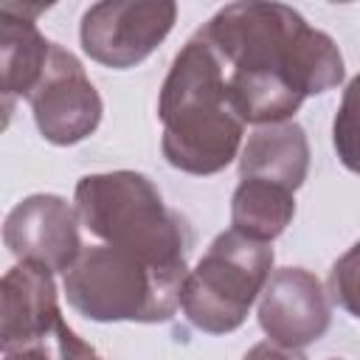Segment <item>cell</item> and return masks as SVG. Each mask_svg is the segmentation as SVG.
<instances>
[{
  "label": "cell",
  "mask_w": 360,
  "mask_h": 360,
  "mask_svg": "<svg viewBox=\"0 0 360 360\" xmlns=\"http://www.w3.org/2000/svg\"><path fill=\"white\" fill-rule=\"evenodd\" d=\"M295 217V191L259 180L242 177L231 197V228L256 242H273L287 231Z\"/></svg>",
  "instance_id": "cell-13"
},
{
  "label": "cell",
  "mask_w": 360,
  "mask_h": 360,
  "mask_svg": "<svg viewBox=\"0 0 360 360\" xmlns=\"http://www.w3.org/2000/svg\"><path fill=\"white\" fill-rule=\"evenodd\" d=\"M332 323L329 295L321 278L304 267H278L259 295V326L284 349H304Z\"/></svg>",
  "instance_id": "cell-9"
},
{
  "label": "cell",
  "mask_w": 360,
  "mask_h": 360,
  "mask_svg": "<svg viewBox=\"0 0 360 360\" xmlns=\"http://www.w3.org/2000/svg\"><path fill=\"white\" fill-rule=\"evenodd\" d=\"M188 273L166 270L112 245H90L65 273V298L87 321L160 323L180 307Z\"/></svg>",
  "instance_id": "cell-4"
},
{
  "label": "cell",
  "mask_w": 360,
  "mask_h": 360,
  "mask_svg": "<svg viewBox=\"0 0 360 360\" xmlns=\"http://www.w3.org/2000/svg\"><path fill=\"white\" fill-rule=\"evenodd\" d=\"M332 360H340V357H332Z\"/></svg>",
  "instance_id": "cell-19"
},
{
  "label": "cell",
  "mask_w": 360,
  "mask_h": 360,
  "mask_svg": "<svg viewBox=\"0 0 360 360\" xmlns=\"http://www.w3.org/2000/svg\"><path fill=\"white\" fill-rule=\"evenodd\" d=\"M73 202L82 225L104 245L124 248L146 262L188 273L191 228L163 202L158 186L132 169L84 174Z\"/></svg>",
  "instance_id": "cell-3"
},
{
  "label": "cell",
  "mask_w": 360,
  "mask_h": 360,
  "mask_svg": "<svg viewBox=\"0 0 360 360\" xmlns=\"http://www.w3.org/2000/svg\"><path fill=\"white\" fill-rule=\"evenodd\" d=\"M53 346H56V357L59 360H101L96 354V349L90 343H84L68 323H62L53 335Z\"/></svg>",
  "instance_id": "cell-16"
},
{
  "label": "cell",
  "mask_w": 360,
  "mask_h": 360,
  "mask_svg": "<svg viewBox=\"0 0 360 360\" xmlns=\"http://www.w3.org/2000/svg\"><path fill=\"white\" fill-rule=\"evenodd\" d=\"M160 152L169 166L208 177L242 152L245 121L231 101L228 73L217 51L197 34L174 56L160 96Z\"/></svg>",
  "instance_id": "cell-2"
},
{
  "label": "cell",
  "mask_w": 360,
  "mask_h": 360,
  "mask_svg": "<svg viewBox=\"0 0 360 360\" xmlns=\"http://www.w3.org/2000/svg\"><path fill=\"white\" fill-rule=\"evenodd\" d=\"M0 346L20 349L31 343H45L65 323L53 273L34 264L17 262L6 270L0 281Z\"/></svg>",
  "instance_id": "cell-10"
},
{
  "label": "cell",
  "mask_w": 360,
  "mask_h": 360,
  "mask_svg": "<svg viewBox=\"0 0 360 360\" xmlns=\"http://www.w3.org/2000/svg\"><path fill=\"white\" fill-rule=\"evenodd\" d=\"M329 295L332 301L346 309L352 318L360 321V242H354L329 273Z\"/></svg>",
  "instance_id": "cell-15"
},
{
  "label": "cell",
  "mask_w": 360,
  "mask_h": 360,
  "mask_svg": "<svg viewBox=\"0 0 360 360\" xmlns=\"http://www.w3.org/2000/svg\"><path fill=\"white\" fill-rule=\"evenodd\" d=\"M332 143L338 160L349 172L360 174V73L349 79L340 96V107L332 121Z\"/></svg>",
  "instance_id": "cell-14"
},
{
  "label": "cell",
  "mask_w": 360,
  "mask_h": 360,
  "mask_svg": "<svg viewBox=\"0 0 360 360\" xmlns=\"http://www.w3.org/2000/svg\"><path fill=\"white\" fill-rule=\"evenodd\" d=\"M309 174V141L301 124L256 127L239 152V177H259L298 191Z\"/></svg>",
  "instance_id": "cell-12"
},
{
  "label": "cell",
  "mask_w": 360,
  "mask_h": 360,
  "mask_svg": "<svg viewBox=\"0 0 360 360\" xmlns=\"http://www.w3.org/2000/svg\"><path fill=\"white\" fill-rule=\"evenodd\" d=\"M242 360H307L298 349H284L273 340H264V343H256L253 349H248V354Z\"/></svg>",
  "instance_id": "cell-17"
},
{
  "label": "cell",
  "mask_w": 360,
  "mask_h": 360,
  "mask_svg": "<svg viewBox=\"0 0 360 360\" xmlns=\"http://www.w3.org/2000/svg\"><path fill=\"white\" fill-rule=\"evenodd\" d=\"M172 0H104L93 3L79 25L82 51L112 70L141 65L174 28Z\"/></svg>",
  "instance_id": "cell-6"
},
{
  "label": "cell",
  "mask_w": 360,
  "mask_h": 360,
  "mask_svg": "<svg viewBox=\"0 0 360 360\" xmlns=\"http://www.w3.org/2000/svg\"><path fill=\"white\" fill-rule=\"evenodd\" d=\"M28 104L39 135L53 146H73L90 138L104 112L101 96L82 62L56 42Z\"/></svg>",
  "instance_id": "cell-7"
},
{
  "label": "cell",
  "mask_w": 360,
  "mask_h": 360,
  "mask_svg": "<svg viewBox=\"0 0 360 360\" xmlns=\"http://www.w3.org/2000/svg\"><path fill=\"white\" fill-rule=\"evenodd\" d=\"M228 73V93L245 124L292 121L304 98L343 82L338 42L284 3H231L200 31Z\"/></svg>",
  "instance_id": "cell-1"
},
{
  "label": "cell",
  "mask_w": 360,
  "mask_h": 360,
  "mask_svg": "<svg viewBox=\"0 0 360 360\" xmlns=\"http://www.w3.org/2000/svg\"><path fill=\"white\" fill-rule=\"evenodd\" d=\"M3 360H59V357H56V346L51 352L45 343H31V346H20V349H6Z\"/></svg>",
  "instance_id": "cell-18"
},
{
  "label": "cell",
  "mask_w": 360,
  "mask_h": 360,
  "mask_svg": "<svg viewBox=\"0 0 360 360\" xmlns=\"http://www.w3.org/2000/svg\"><path fill=\"white\" fill-rule=\"evenodd\" d=\"M270 270L273 248L267 242L248 239L233 228L222 231L194 270H188L180 290V309L200 332H236L262 295Z\"/></svg>",
  "instance_id": "cell-5"
},
{
  "label": "cell",
  "mask_w": 360,
  "mask_h": 360,
  "mask_svg": "<svg viewBox=\"0 0 360 360\" xmlns=\"http://www.w3.org/2000/svg\"><path fill=\"white\" fill-rule=\"evenodd\" d=\"M79 225V211L65 197L31 194L8 211L3 242L20 262H34L51 273H68L84 250Z\"/></svg>",
  "instance_id": "cell-8"
},
{
  "label": "cell",
  "mask_w": 360,
  "mask_h": 360,
  "mask_svg": "<svg viewBox=\"0 0 360 360\" xmlns=\"http://www.w3.org/2000/svg\"><path fill=\"white\" fill-rule=\"evenodd\" d=\"M48 6H20L3 3L0 6V73H3V107L11 115L17 98H28L37 87L53 42L37 28L34 17L42 14Z\"/></svg>",
  "instance_id": "cell-11"
}]
</instances>
